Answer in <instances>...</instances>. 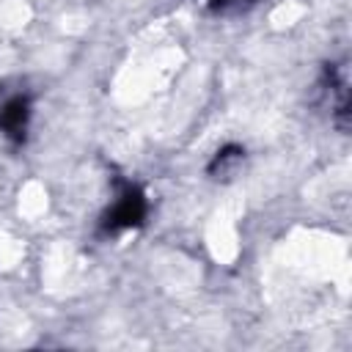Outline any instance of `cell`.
<instances>
[{"instance_id":"1","label":"cell","mask_w":352,"mask_h":352,"mask_svg":"<svg viewBox=\"0 0 352 352\" xmlns=\"http://www.w3.org/2000/svg\"><path fill=\"white\" fill-rule=\"evenodd\" d=\"M146 212H148V201H146L143 190H140L138 184H126V187L118 192L113 209L104 214V223H102V226H104V231L135 228V226H140V223L146 220Z\"/></svg>"},{"instance_id":"2","label":"cell","mask_w":352,"mask_h":352,"mask_svg":"<svg viewBox=\"0 0 352 352\" xmlns=\"http://www.w3.org/2000/svg\"><path fill=\"white\" fill-rule=\"evenodd\" d=\"M28 121H30V102L25 96H14L0 107V132L14 143L25 140Z\"/></svg>"},{"instance_id":"3","label":"cell","mask_w":352,"mask_h":352,"mask_svg":"<svg viewBox=\"0 0 352 352\" xmlns=\"http://www.w3.org/2000/svg\"><path fill=\"white\" fill-rule=\"evenodd\" d=\"M239 157H242V148H239V146H226L223 151H217V157H214V162L209 165V170H217V168H223L226 162L239 160Z\"/></svg>"},{"instance_id":"4","label":"cell","mask_w":352,"mask_h":352,"mask_svg":"<svg viewBox=\"0 0 352 352\" xmlns=\"http://www.w3.org/2000/svg\"><path fill=\"white\" fill-rule=\"evenodd\" d=\"M214 3H228V0H214Z\"/></svg>"}]
</instances>
